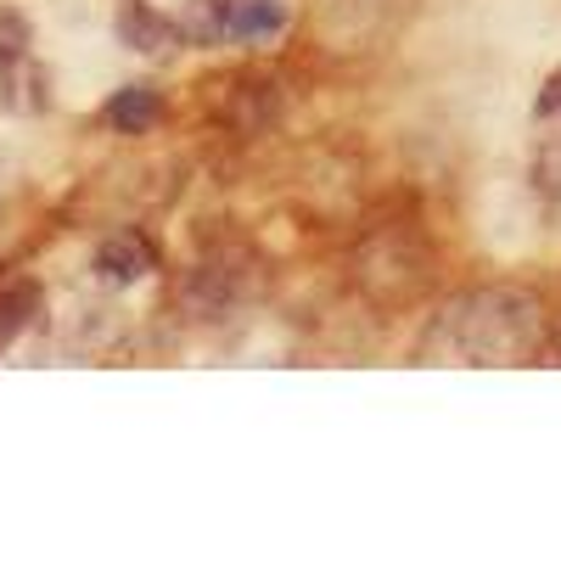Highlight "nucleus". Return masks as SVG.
Instances as JSON below:
<instances>
[{
    "instance_id": "1",
    "label": "nucleus",
    "mask_w": 561,
    "mask_h": 561,
    "mask_svg": "<svg viewBox=\"0 0 561 561\" xmlns=\"http://www.w3.org/2000/svg\"><path fill=\"white\" fill-rule=\"evenodd\" d=\"M545 309L523 287H472L455 293L421 337V359L438 365H517L539 348Z\"/></svg>"
},
{
    "instance_id": "2",
    "label": "nucleus",
    "mask_w": 561,
    "mask_h": 561,
    "mask_svg": "<svg viewBox=\"0 0 561 561\" xmlns=\"http://www.w3.org/2000/svg\"><path fill=\"white\" fill-rule=\"evenodd\" d=\"M433 280H438V253L404 219L370 225L365 237L354 242V253H348V287L370 309H388V314L415 309L421 298L433 293Z\"/></svg>"
},
{
    "instance_id": "3",
    "label": "nucleus",
    "mask_w": 561,
    "mask_h": 561,
    "mask_svg": "<svg viewBox=\"0 0 561 561\" xmlns=\"http://www.w3.org/2000/svg\"><path fill=\"white\" fill-rule=\"evenodd\" d=\"M259 287H264V275H259V259L248 253V248H208L192 270L180 275V293H174V304H180V314L185 320H203V325H219V320H230L248 298H259Z\"/></svg>"
},
{
    "instance_id": "4",
    "label": "nucleus",
    "mask_w": 561,
    "mask_h": 561,
    "mask_svg": "<svg viewBox=\"0 0 561 561\" xmlns=\"http://www.w3.org/2000/svg\"><path fill=\"white\" fill-rule=\"evenodd\" d=\"M197 102L230 135H270L287 113V79L275 68H225L197 84Z\"/></svg>"
},
{
    "instance_id": "5",
    "label": "nucleus",
    "mask_w": 561,
    "mask_h": 561,
    "mask_svg": "<svg viewBox=\"0 0 561 561\" xmlns=\"http://www.w3.org/2000/svg\"><path fill=\"white\" fill-rule=\"evenodd\" d=\"M158 264H163V248H158L140 225H118L113 237L96 248V275L113 280V287H129V280L152 275Z\"/></svg>"
},
{
    "instance_id": "6",
    "label": "nucleus",
    "mask_w": 561,
    "mask_h": 561,
    "mask_svg": "<svg viewBox=\"0 0 561 561\" xmlns=\"http://www.w3.org/2000/svg\"><path fill=\"white\" fill-rule=\"evenodd\" d=\"M118 39L129 45V51H147V57H158V51H169V45L180 39V28L158 12V7H147V0H124L118 7Z\"/></svg>"
},
{
    "instance_id": "7",
    "label": "nucleus",
    "mask_w": 561,
    "mask_h": 561,
    "mask_svg": "<svg viewBox=\"0 0 561 561\" xmlns=\"http://www.w3.org/2000/svg\"><path fill=\"white\" fill-rule=\"evenodd\" d=\"M118 135H147L158 118H163V96H158V90L152 84H124L118 90V96L107 102V113H102Z\"/></svg>"
},
{
    "instance_id": "8",
    "label": "nucleus",
    "mask_w": 561,
    "mask_h": 561,
    "mask_svg": "<svg viewBox=\"0 0 561 561\" xmlns=\"http://www.w3.org/2000/svg\"><path fill=\"white\" fill-rule=\"evenodd\" d=\"M39 304H45V293H39V280H12L7 293H0V354H7L28 325H34V314H39Z\"/></svg>"
},
{
    "instance_id": "9",
    "label": "nucleus",
    "mask_w": 561,
    "mask_h": 561,
    "mask_svg": "<svg viewBox=\"0 0 561 561\" xmlns=\"http://www.w3.org/2000/svg\"><path fill=\"white\" fill-rule=\"evenodd\" d=\"M174 28L185 45H219L230 34V0H192Z\"/></svg>"
},
{
    "instance_id": "10",
    "label": "nucleus",
    "mask_w": 561,
    "mask_h": 561,
    "mask_svg": "<svg viewBox=\"0 0 561 561\" xmlns=\"http://www.w3.org/2000/svg\"><path fill=\"white\" fill-rule=\"evenodd\" d=\"M287 12L275 0H230V39H270L280 34Z\"/></svg>"
},
{
    "instance_id": "11",
    "label": "nucleus",
    "mask_w": 561,
    "mask_h": 561,
    "mask_svg": "<svg viewBox=\"0 0 561 561\" xmlns=\"http://www.w3.org/2000/svg\"><path fill=\"white\" fill-rule=\"evenodd\" d=\"M28 45H34V28L18 7H0V68H12L28 57Z\"/></svg>"
},
{
    "instance_id": "12",
    "label": "nucleus",
    "mask_w": 561,
    "mask_h": 561,
    "mask_svg": "<svg viewBox=\"0 0 561 561\" xmlns=\"http://www.w3.org/2000/svg\"><path fill=\"white\" fill-rule=\"evenodd\" d=\"M534 113H539V118H561V68L545 79V96L534 102Z\"/></svg>"
}]
</instances>
